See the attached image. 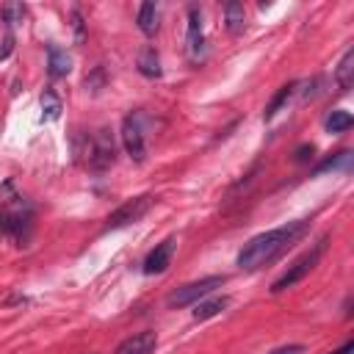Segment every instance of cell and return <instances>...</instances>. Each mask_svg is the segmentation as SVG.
<instances>
[{
    "label": "cell",
    "mask_w": 354,
    "mask_h": 354,
    "mask_svg": "<svg viewBox=\"0 0 354 354\" xmlns=\"http://www.w3.org/2000/svg\"><path fill=\"white\" fill-rule=\"evenodd\" d=\"M307 221H290V224H282V227H274V230H266L260 235H254L241 252H238V268L243 271H257L263 268L266 263H271L277 254H282L301 232H304Z\"/></svg>",
    "instance_id": "6da1fadb"
},
{
    "label": "cell",
    "mask_w": 354,
    "mask_h": 354,
    "mask_svg": "<svg viewBox=\"0 0 354 354\" xmlns=\"http://www.w3.org/2000/svg\"><path fill=\"white\" fill-rule=\"evenodd\" d=\"M83 155H86L88 169H94V171H105L108 166H113V160H116V144H113L111 130L108 127H100L91 136H86Z\"/></svg>",
    "instance_id": "7a4b0ae2"
},
{
    "label": "cell",
    "mask_w": 354,
    "mask_h": 354,
    "mask_svg": "<svg viewBox=\"0 0 354 354\" xmlns=\"http://www.w3.org/2000/svg\"><path fill=\"white\" fill-rule=\"evenodd\" d=\"M324 249H326V241L321 238L310 252H304L299 260H293V266H288V271L279 277V279H274V285H271V293H282V290H288V288H293L296 282H301L315 266H318V260H321V254H324Z\"/></svg>",
    "instance_id": "3957f363"
},
{
    "label": "cell",
    "mask_w": 354,
    "mask_h": 354,
    "mask_svg": "<svg viewBox=\"0 0 354 354\" xmlns=\"http://www.w3.org/2000/svg\"><path fill=\"white\" fill-rule=\"evenodd\" d=\"M221 285H224V274L202 277V279H196V282H188V285L171 290L169 299H166V304H169V307H188V304H196L199 299H207V296H210L216 288H221Z\"/></svg>",
    "instance_id": "277c9868"
},
{
    "label": "cell",
    "mask_w": 354,
    "mask_h": 354,
    "mask_svg": "<svg viewBox=\"0 0 354 354\" xmlns=\"http://www.w3.org/2000/svg\"><path fill=\"white\" fill-rule=\"evenodd\" d=\"M155 205V196L152 194H141V196H133V199H127V202H122L111 216H108V221H105V227L108 230H119V227H127V224H133V221H138L149 207Z\"/></svg>",
    "instance_id": "5b68a950"
},
{
    "label": "cell",
    "mask_w": 354,
    "mask_h": 354,
    "mask_svg": "<svg viewBox=\"0 0 354 354\" xmlns=\"http://www.w3.org/2000/svg\"><path fill=\"white\" fill-rule=\"evenodd\" d=\"M122 144H124V152L130 155V160L141 163L147 158V144H144V133H141V124L133 113H127L122 119Z\"/></svg>",
    "instance_id": "8992f818"
},
{
    "label": "cell",
    "mask_w": 354,
    "mask_h": 354,
    "mask_svg": "<svg viewBox=\"0 0 354 354\" xmlns=\"http://www.w3.org/2000/svg\"><path fill=\"white\" fill-rule=\"evenodd\" d=\"M28 213H22L19 207H6V210H0V232L3 235H8V238H14V241H25L28 238Z\"/></svg>",
    "instance_id": "52a82bcc"
},
{
    "label": "cell",
    "mask_w": 354,
    "mask_h": 354,
    "mask_svg": "<svg viewBox=\"0 0 354 354\" xmlns=\"http://www.w3.org/2000/svg\"><path fill=\"white\" fill-rule=\"evenodd\" d=\"M171 252H174V238H166L163 243H158L144 260V274H163L171 263Z\"/></svg>",
    "instance_id": "ba28073f"
},
{
    "label": "cell",
    "mask_w": 354,
    "mask_h": 354,
    "mask_svg": "<svg viewBox=\"0 0 354 354\" xmlns=\"http://www.w3.org/2000/svg\"><path fill=\"white\" fill-rule=\"evenodd\" d=\"M155 346H158L155 332H138V335H133V337L122 340V343H119V348H116L113 354H152V351H155Z\"/></svg>",
    "instance_id": "9c48e42d"
},
{
    "label": "cell",
    "mask_w": 354,
    "mask_h": 354,
    "mask_svg": "<svg viewBox=\"0 0 354 354\" xmlns=\"http://www.w3.org/2000/svg\"><path fill=\"white\" fill-rule=\"evenodd\" d=\"M185 41H188V53L196 58L202 53V44H205V33H202V14L196 6L188 8V33H185Z\"/></svg>",
    "instance_id": "30bf717a"
},
{
    "label": "cell",
    "mask_w": 354,
    "mask_h": 354,
    "mask_svg": "<svg viewBox=\"0 0 354 354\" xmlns=\"http://www.w3.org/2000/svg\"><path fill=\"white\" fill-rule=\"evenodd\" d=\"M69 69H72V58L66 55V50L50 44L47 47V72H50V77H66Z\"/></svg>",
    "instance_id": "8fae6325"
},
{
    "label": "cell",
    "mask_w": 354,
    "mask_h": 354,
    "mask_svg": "<svg viewBox=\"0 0 354 354\" xmlns=\"http://www.w3.org/2000/svg\"><path fill=\"white\" fill-rule=\"evenodd\" d=\"M230 304V299L227 296H210V299H199L196 304H194V321H207V318H213V315H218L224 307Z\"/></svg>",
    "instance_id": "7c38bea8"
},
{
    "label": "cell",
    "mask_w": 354,
    "mask_h": 354,
    "mask_svg": "<svg viewBox=\"0 0 354 354\" xmlns=\"http://www.w3.org/2000/svg\"><path fill=\"white\" fill-rule=\"evenodd\" d=\"M335 83H337L340 91L351 88V83H354V47H348L343 53V58H340V64L335 69Z\"/></svg>",
    "instance_id": "4fadbf2b"
},
{
    "label": "cell",
    "mask_w": 354,
    "mask_h": 354,
    "mask_svg": "<svg viewBox=\"0 0 354 354\" xmlns=\"http://www.w3.org/2000/svg\"><path fill=\"white\" fill-rule=\"evenodd\" d=\"M136 19H138V28H141L144 36H155L158 28H160V17H158V6L155 3H141Z\"/></svg>",
    "instance_id": "5bb4252c"
},
{
    "label": "cell",
    "mask_w": 354,
    "mask_h": 354,
    "mask_svg": "<svg viewBox=\"0 0 354 354\" xmlns=\"http://www.w3.org/2000/svg\"><path fill=\"white\" fill-rule=\"evenodd\" d=\"M224 22H227V30H230V33H241V30H243V25H246L243 3L230 0V3L224 6Z\"/></svg>",
    "instance_id": "9a60e30c"
},
{
    "label": "cell",
    "mask_w": 354,
    "mask_h": 354,
    "mask_svg": "<svg viewBox=\"0 0 354 354\" xmlns=\"http://www.w3.org/2000/svg\"><path fill=\"white\" fill-rule=\"evenodd\" d=\"M138 72L144 77H160V58H158L155 47L141 50V55H138Z\"/></svg>",
    "instance_id": "2e32d148"
},
{
    "label": "cell",
    "mask_w": 354,
    "mask_h": 354,
    "mask_svg": "<svg viewBox=\"0 0 354 354\" xmlns=\"http://www.w3.org/2000/svg\"><path fill=\"white\" fill-rule=\"evenodd\" d=\"M348 166H351V152L343 149V152H337L335 158H326L324 163H318L313 171H315V174H324V171H346Z\"/></svg>",
    "instance_id": "e0dca14e"
},
{
    "label": "cell",
    "mask_w": 354,
    "mask_h": 354,
    "mask_svg": "<svg viewBox=\"0 0 354 354\" xmlns=\"http://www.w3.org/2000/svg\"><path fill=\"white\" fill-rule=\"evenodd\" d=\"M293 83H288V86H282L274 97H271V102H268V108H266V113H263V119H274L285 105H288V100H290V94H293Z\"/></svg>",
    "instance_id": "ac0fdd59"
},
{
    "label": "cell",
    "mask_w": 354,
    "mask_h": 354,
    "mask_svg": "<svg viewBox=\"0 0 354 354\" xmlns=\"http://www.w3.org/2000/svg\"><path fill=\"white\" fill-rule=\"evenodd\" d=\"M58 116H61V100H58V94H55V91L44 88V94H41V119L55 122Z\"/></svg>",
    "instance_id": "d6986e66"
},
{
    "label": "cell",
    "mask_w": 354,
    "mask_h": 354,
    "mask_svg": "<svg viewBox=\"0 0 354 354\" xmlns=\"http://www.w3.org/2000/svg\"><path fill=\"white\" fill-rule=\"evenodd\" d=\"M351 124H354V119L348 111H332L326 116V133H346Z\"/></svg>",
    "instance_id": "ffe728a7"
},
{
    "label": "cell",
    "mask_w": 354,
    "mask_h": 354,
    "mask_svg": "<svg viewBox=\"0 0 354 354\" xmlns=\"http://www.w3.org/2000/svg\"><path fill=\"white\" fill-rule=\"evenodd\" d=\"M3 19H6L8 25H22V19H25V6H19V3H6V6H3Z\"/></svg>",
    "instance_id": "44dd1931"
},
{
    "label": "cell",
    "mask_w": 354,
    "mask_h": 354,
    "mask_svg": "<svg viewBox=\"0 0 354 354\" xmlns=\"http://www.w3.org/2000/svg\"><path fill=\"white\" fill-rule=\"evenodd\" d=\"M313 152H315V147H313V144H301V147L296 149V160H299V163H304V160H310V158H313Z\"/></svg>",
    "instance_id": "7402d4cb"
},
{
    "label": "cell",
    "mask_w": 354,
    "mask_h": 354,
    "mask_svg": "<svg viewBox=\"0 0 354 354\" xmlns=\"http://www.w3.org/2000/svg\"><path fill=\"white\" fill-rule=\"evenodd\" d=\"M268 354H304V346L301 343H290V346H282V348H274Z\"/></svg>",
    "instance_id": "603a6c76"
},
{
    "label": "cell",
    "mask_w": 354,
    "mask_h": 354,
    "mask_svg": "<svg viewBox=\"0 0 354 354\" xmlns=\"http://www.w3.org/2000/svg\"><path fill=\"white\" fill-rule=\"evenodd\" d=\"M11 50H14V36L8 33V36H6V41H3V50H0V61H3V58H8V55H11Z\"/></svg>",
    "instance_id": "cb8c5ba5"
},
{
    "label": "cell",
    "mask_w": 354,
    "mask_h": 354,
    "mask_svg": "<svg viewBox=\"0 0 354 354\" xmlns=\"http://www.w3.org/2000/svg\"><path fill=\"white\" fill-rule=\"evenodd\" d=\"M72 22H75V36H77V41H80V39H83V19H80L77 11L72 14Z\"/></svg>",
    "instance_id": "d4e9b609"
},
{
    "label": "cell",
    "mask_w": 354,
    "mask_h": 354,
    "mask_svg": "<svg viewBox=\"0 0 354 354\" xmlns=\"http://www.w3.org/2000/svg\"><path fill=\"white\" fill-rule=\"evenodd\" d=\"M351 351H354V343H351V340H346V343H343L337 351H332V354H351Z\"/></svg>",
    "instance_id": "484cf974"
}]
</instances>
